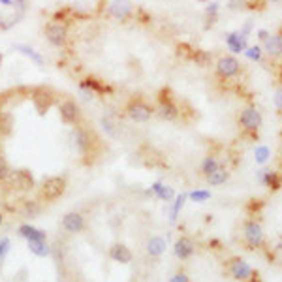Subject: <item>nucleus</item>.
I'll return each instance as SVG.
<instances>
[{"label":"nucleus","instance_id":"1","mask_svg":"<svg viewBox=\"0 0 282 282\" xmlns=\"http://www.w3.org/2000/svg\"><path fill=\"white\" fill-rule=\"evenodd\" d=\"M74 141H76V147L78 150L85 156V164H92L94 158L98 156V138L94 136V132L86 126H74Z\"/></svg>","mask_w":282,"mask_h":282},{"label":"nucleus","instance_id":"2","mask_svg":"<svg viewBox=\"0 0 282 282\" xmlns=\"http://www.w3.org/2000/svg\"><path fill=\"white\" fill-rule=\"evenodd\" d=\"M237 122H239V128L243 130L244 136L258 138V130L262 128V124H264V117H262V113H260L258 108L248 106V108H244V110L241 111Z\"/></svg>","mask_w":282,"mask_h":282},{"label":"nucleus","instance_id":"3","mask_svg":"<svg viewBox=\"0 0 282 282\" xmlns=\"http://www.w3.org/2000/svg\"><path fill=\"white\" fill-rule=\"evenodd\" d=\"M124 113L128 115V118H132L134 122H147L150 120V117L156 113V110L150 106L149 102H145L141 96L130 98L124 108Z\"/></svg>","mask_w":282,"mask_h":282},{"label":"nucleus","instance_id":"4","mask_svg":"<svg viewBox=\"0 0 282 282\" xmlns=\"http://www.w3.org/2000/svg\"><path fill=\"white\" fill-rule=\"evenodd\" d=\"M66 179L60 177V175H53V177H47L44 182H42V188H40V200L46 202V204H51L58 198L64 196L66 192Z\"/></svg>","mask_w":282,"mask_h":282},{"label":"nucleus","instance_id":"5","mask_svg":"<svg viewBox=\"0 0 282 282\" xmlns=\"http://www.w3.org/2000/svg\"><path fill=\"white\" fill-rule=\"evenodd\" d=\"M156 100H158L156 113L162 120H170V122H172V120H177V118H179L180 110H179V106L175 104V100H173V92L168 86L158 92Z\"/></svg>","mask_w":282,"mask_h":282},{"label":"nucleus","instance_id":"6","mask_svg":"<svg viewBox=\"0 0 282 282\" xmlns=\"http://www.w3.org/2000/svg\"><path fill=\"white\" fill-rule=\"evenodd\" d=\"M224 269H226V273L230 274L234 280H239V282H250L258 276V274L254 273V269H252L243 258H239V256H234V258L226 260Z\"/></svg>","mask_w":282,"mask_h":282},{"label":"nucleus","instance_id":"7","mask_svg":"<svg viewBox=\"0 0 282 282\" xmlns=\"http://www.w3.org/2000/svg\"><path fill=\"white\" fill-rule=\"evenodd\" d=\"M30 100L38 111V115H46L47 111L51 110V106L55 104V90L46 85L34 86V88H30Z\"/></svg>","mask_w":282,"mask_h":282},{"label":"nucleus","instance_id":"8","mask_svg":"<svg viewBox=\"0 0 282 282\" xmlns=\"http://www.w3.org/2000/svg\"><path fill=\"white\" fill-rule=\"evenodd\" d=\"M243 241L248 248H260L264 244V230L258 220L248 218L243 222Z\"/></svg>","mask_w":282,"mask_h":282},{"label":"nucleus","instance_id":"9","mask_svg":"<svg viewBox=\"0 0 282 282\" xmlns=\"http://www.w3.org/2000/svg\"><path fill=\"white\" fill-rule=\"evenodd\" d=\"M214 70H216V76H218L222 81H228V79H234L241 74V62H239L235 56L224 55L216 60Z\"/></svg>","mask_w":282,"mask_h":282},{"label":"nucleus","instance_id":"10","mask_svg":"<svg viewBox=\"0 0 282 282\" xmlns=\"http://www.w3.org/2000/svg\"><path fill=\"white\" fill-rule=\"evenodd\" d=\"M46 40L55 47H64L68 44V24L58 23V21H51L46 24L44 28Z\"/></svg>","mask_w":282,"mask_h":282},{"label":"nucleus","instance_id":"11","mask_svg":"<svg viewBox=\"0 0 282 282\" xmlns=\"http://www.w3.org/2000/svg\"><path fill=\"white\" fill-rule=\"evenodd\" d=\"M6 182H10V186L14 188V190H19V192H30L32 188L36 186L34 175H32V172L26 170V168L12 172Z\"/></svg>","mask_w":282,"mask_h":282},{"label":"nucleus","instance_id":"12","mask_svg":"<svg viewBox=\"0 0 282 282\" xmlns=\"http://www.w3.org/2000/svg\"><path fill=\"white\" fill-rule=\"evenodd\" d=\"M58 115H60V120H62L64 124H70V126H78L81 122V117H83L81 108L72 98L58 104Z\"/></svg>","mask_w":282,"mask_h":282},{"label":"nucleus","instance_id":"13","mask_svg":"<svg viewBox=\"0 0 282 282\" xmlns=\"http://www.w3.org/2000/svg\"><path fill=\"white\" fill-rule=\"evenodd\" d=\"M108 14L117 21H128L134 16V4L130 0H113L108 4Z\"/></svg>","mask_w":282,"mask_h":282},{"label":"nucleus","instance_id":"14","mask_svg":"<svg viewBox=\"0 0 282 282\" xmlns=\"http://www.w3.org/2000/svg\"><path fill=\"white\" fill-rule=\"evenodd\" d=\"M62 228L68 234H81L85 230V218L78 211H70L62 216Z\"/></svg>","mask_w":282,"mask_h":282},{"label":"nucleus","instance_id":"15","mask_svg":"<svg viewBox=\"0 0 282 282\" xmlns=\"http://www.w3.org/2000/svg\"><path fill=\"white\" fill-rule=\"evenodd\" d=\"M173 250H175V256L179 260H188V258H192L194 252H196V243H194L188 235H180L179 239L175 241Z\"/></svg>","mask_w":282,"mask_h":282},{"label":"nucleus","instance_id":"16","mask_svg":"<svg viewBox=\"0 0 282 282\" xmlns=\"http://www.w3.org/2000/svg\"><path fill=\"white\" fill-rule=\"evenodd\" d=\"M262 51L266 55L278 58L282 56V36L280 34H269L264 42H262Z\"/></svg>","mask_w":282,"mask_h":282},{"label":"nucleus","instance_id":"17","mask_svg":"<svg viewBox=\"0 0 282 282\" xmlns=\"http://www.w3.org/2000/svg\"><path fill=\"white\" fill-rule=\"evenodd\" d=\"M110 258L113 260V262H117V264L126 266V264H130V262H132L134 254H132V250L126 246V244L115 243V244H111V248H110Z\"/></svg>","mask_w":282,"mask_h":282},{"label":"nucleus","instance_id":"18","mask_svg":"<svg viewBox=\"0 0 282 282\" xmlns=\"http://www.w3.org/2000/svg\"><path fill=\"white\" fill-rule=\"evenodd\" d=\"M79 88H86V90H90L94 94H106L110 92V86L104 83L102 79L94 78V76H86L79 81Z\"/></svg>","mask_w":282,"mask_h":282},{"label":"nucleus","instance_id":"19","mask_svg":"<svg viewBox=\"0 0 282 282\" xmlns=\"http://www.w3.org/2000/svg\"><path fill=\"white\" fill-rule=\"evenodd\" d=\"M17 234L26 241H47V234L40 228H34L30 224H23L17 228Z\"/></svg>","mask_w":282,"mask_h":282},{"label":"nucleus","instance_id":"20","mask_svg":"<svg viewBox=\"0 0 282 282\" xmlns=\"http://www.w3.org/2000/svg\"><path fill=\"white\" fill-rule=\"evenodd\" d=\"M246 38L248 36H244L243 32H230L226 36V46L230 47V51H234V53H241L246 49Z\"/></svg>","mask_w":282,"mask_h":282},{"label":"nucleus","instance_id":"21","mask_svg":"<svg viewBox=\"0 0 282 282\" xmlns=\"http://www.w3.org/2000/svg\"><path fill=\"white\" fill-rule=\"evenodd\" d=\"M140 156H141V160H143V164L147 166V168H156V166L162 164V162H160V156H162V154L156 152L150 145H143V147H141Z\"/></svg>","mask_w":282,"mask_h":282},{"label":"nucleus","instance_id":"22","mask_svg":"<svg viewBox=\"0 0 282 282\" xmlns=\"http://www.w3.org/2000/svg\"><path fill=\"white\" fill-rule=\"evenodd\" d=\"M21 214L26 216V218H36L42 214L44 211V207L40 204V200H23V204H21Z\"/></svg>","mask_w":282,"mask_h":282},{"label":"nucleus","instance_id":"23","mask_svg":"<svg viewBox=\"0 0 282 282\" xmlns=\"http://www.w3.org/2000/svg\"><path fill=\"white\" fill-rule=\"evenodd\" d=\"M16 126V118L14 115L6 110H0V138H8L14 132Z\"/></svg>","mask_w":282,"mask_h":282},{"label":"nucleus","instance_id":"24","mask_svg":"<svg viewBox=\"0 0 282 282\" xmlns=\"http://www.w3.org/2000/svg\"><path fill=\"white\" fill-rule=\"evenodd\" d=\"M205 179H207V182H209L211 186H220V184H224V182L230 179V170H228L226 166L220 164L218 168H216L211 175H207Z\"/></svg>","mask_w":282,"mask_h":282},{"label":"nucleus","instance_id":"25","mask_svg":"<svg viewBox=\"0 0 282 282\" xmlns=\"http://www.w3.org/2000/svg\"><path fill=\"white\" fill-rule=\"evenodd\" d=\"M166 252V239L162 237H150L147 243V254L150 258H160Z\"/></svg>","mask_w":282,"mask_h":282},{"label":"nucleus","instance_id":"26","mask_svg":"<svg viewBox=\"0 0 282 282\" xmlns=\"http://www.w3.org/2000/svg\"><path fill=\"white\" fill-rule=\"evenodd\" d=\"M14 51H19L21 55L28 56L32 62H36L38 66H44V56L40 55L38 51H34L30 46H26V44H14Z\"/></svg>","mask_w":282,"mask_h":282},{"label":"nucleus","instance_id":"27","mask_svg":"<svg viewBox=\"0 0 282 282\" xmlns=\"http://www.w3.org/2000/svg\"><path fill=\"white\" fill-rule=\"evenodd\" d=\"M28 243V250L38 256V258H47L51 256V246L47 244V241H26Z\"/></svg>","mask_w":282,"mask_h":282},{"label":"nucleus","instance_id":"28","mask_svg":"<svg viewBox=\"0 0 282 282\" xmlns=\"http://www.w3.org/2000/svg\"><path fill=\"white\" fill-rule=\"evenodd\" d=\"M150 194H156L160 200H164V202H170L175 194H173V188L172 186H166L162 182H154L152 186H150Z\"/></svg>","mask_w":282,"mask_h":282},{"label":"nucleus","instance_id":"29","mask_svg":"<svg viewBox=\"0 0 282 282\" xmlns=\"http://www.w3.org/2000/svg\"><path fill=\"white\" fill-rule=\"evenodd\" d=\"M218 166H220V162L216 160V156H205L202 166H200V172H202L204 177H207V175H211Z\"/></svg>","mask_w":282,"mask_h":282},{"label":"nucleus","instance_id":"30","mask_svg":"<svg viewBox=\"0 0 282 282\" xmlns=\"http://www.w3.org/2000/svg\"><path fill=\"white\" fill-rule=\"evenodd\" d=\"M190 58H192L198 66H202V68L211 64V55H209L207 51H202V49H194V51L190 53Z\"/></svg>","mask_w":282,"mask_h":282},{"label":"nucleus","instance_id":"31","mask_svg":"<svg viewBox=\"0 0 282 282\" xmlns=\"http://www.w3.org/2000/svg\"><path fill=\"white\" fill-rule=\"evenodd\" d=\"M100 124H102L104 132L108 134L110 138H117V136H118L117 130H115V126H117V124H115V122L111 120V117H106V115H104L102 120H100Z\"/></svg>","mask_w":282,"mask_h":282},{"label":"nucleus","instance_id":"32","mask_svg":"<svg viewBox=\"0 0 282 282\" xmlns=\"http://www.w3.org/2000/svg\"><path fill=\"white\" fill-rule=\"evenodd\" d=\"M10 173H12V170H10L8 160L4 156V152L0 150V182H6L10 177Z\"/></svg>","mask_w":282,"mask_h":282},{"label":"nucleus","instance_id":"33","mask_svg":"<svg viewBox=\"0 0 282 282\" xmlns=\"http://www.w3.org/2000/svg\"><path fill=\"white\" fill-rule=\"evenodd\" d=\"M188 194H180V196H177V200H175V204H173V209H172V222H175L177 220V216H179V211L184 207V202H186Z\"/></svg>","mask_w":282,"mask_h":282},{"label":"nucleus","instance_id":"34","mask_svg":"<svg viewBox=\"0 0 282 282\" xmlns=\"http://www.w3.org/2000/svg\"><path fill=\"white\" fill-rule=\"evenodd\" d=\"M10 248H12V241H10L8 237H2V239H0V264L6 260Z\"/></svg>","mask_w":282,"mask_h":282},{"label":"nucleus","instance_id":"35","mask_svg":"<svg viewBox=\"0 0 282 282\" xmlns=\"http://www.w3.org/2000/svg\"><path fill=\"white\" fill-rule=\"evenodd\" d=\"M211 198V192H207V190H194L192 194H190V200H194L198 204H204Z\"/></svg>","mask_w":282,"mask_h":282},{"label":"nucleus","instance_id":"36","mask_svg":"<svg viewBox=\"0 0 282 282\" xmlns=\"http://www.w3.org/2000/svg\"><path fill=\"white\" fill-rule=\"evenodd\" d=\"M244 55L248 56L250 60H260L262 58V47L260 46H252L244 49Z\"/></svg>","mask_w":282,"mask_h":282},{"label":"nucleus","instance_id":"37","mask_svg":"<svg viewBox=\"0 0 282 282\" xmlns=\"http://www.w3.org/2000/svg\"><path fill=\"white\" fill-rule=\"evenodd\" d=\"M248 8V2L246 0H230L228 2V10H232V12H241V10H246Z\"/></svg>","mask_w":282,"mask_h":282},{"label":"nucleus","instance_id":"38","mask_svg":"<svg viewBox=\"0 0 282 282\" xmlns=\"http://www.w3.org/2000/svg\"><path fill=\"white\" fill-rule=\"evenodd\" d=\"M269 154H271V150L267 149V147H256V162L264 164L267 158H269Z\"/></svg>","mask_w":282,"mask_h":282},{"label":"nucleus","instance_id":"39","mask_svg":"<svg viewBox=\"0 0 282 282\" xmlns=\"http://www.w3.org/2000/svg\"><path fill=\"white\" fill-rule=\"evenodd\" d=\"M134 16H136V19H138L140 23H149V21H150V16L147 14V12H145V10H141V8H136Z\"/></svg>","mask_w":282,"mask_h":282},{"label":"nucleus","instance_id":"40","mask_svg":"<svg viewBox=\"0 0 282 282\" xmlns=\"http://www.w3.org/2000/svg\"><path fill=\"white\" fill-rule=\"evenodd\" d=\"M170 282H190V278H188V274L184 271H179L170 278Z\"/></svg>","mask_w":282,"mask_h":282},{"label":"nucleus","instance_id":"41","mask_svg":"<svg viewBox=\"0 0 282 282\" xmlns=\"http://www.w3.org/2000/svg\"><path fill=\"white\" fill-rule=\"evenodd\" d=\"M274 106L278 111H282V86L274 92Z\"/></svg>","mask_w":282,"mask_h":282},{"label":"nucleus","instance_id":"42","mask_svg":"<svg viewBox=\"0 0 282 282\" xmlns=\"http://www.w3.org/2000/svg\"><path fill=\"white\" fill-rule=\"evenodd\" d=\"M2 6H14V0H0Z\"/></svg>","mask_w":282,"mask_h":282},{"label":"nucleus","instance_id":"43","mask_svg":"<svg viewBox=\"0 0 282 282\" xmlns=\"http://www.w3.org/2000/svg\"><path fill=\"white\" fill-rule=\"evenodd\" d=\"M2 222H4V214L0 212V226H2Z\"/></svg>","mask_w":282,"mask_h":282},{"label":"nucleus","instance_id":"44","mask_svg":"<svg viewBox=\"0 0 282 282\" xmlns=\"http://www.w3.org/2000/svg\"><path fill=\"white\" fill-rule=\"evenodd\" d=\"M0 28H4V19L0 17Z\"/></svg>","mask_w":282,"mask_h":282},{"label":"nucleus","instance_id":"45","mask_svg":"<svg viewBox=\"0 0 282 282\" xmlns=\"http://www.w3.org/2000/svg\"><path fill=\"white\" fill-rule=\"evenodd\" d=\"M2 60H4V55L0 53V68H2Z\"/></svg>","mask_w":282,"mask_h":282},{"label":"nucleus","instance_id":"46","mask_svg":"<svg viewBox=\"0 0 282 282\" xmlns=\"http://www.w3.org/2000/svg\"><path fill=\"white\" fill-rule=\"evenodd\" d=\"M200 2H209V0H200Z\"/></svg>","mask_w":282,"mask_h":282},{"label":"nucleus","instance_id":"47","mask_svg":"<svg viewBox=\"0 0 282 282\" xmlns=\"http://www.w3.org/2000/svg\"><path fill=\"white\" fill-rule=\"evenodd\" d=\"M271 2H278V0H271Z\"/></svg>","mask_w":282,"mask_h":282}]
</instances>
